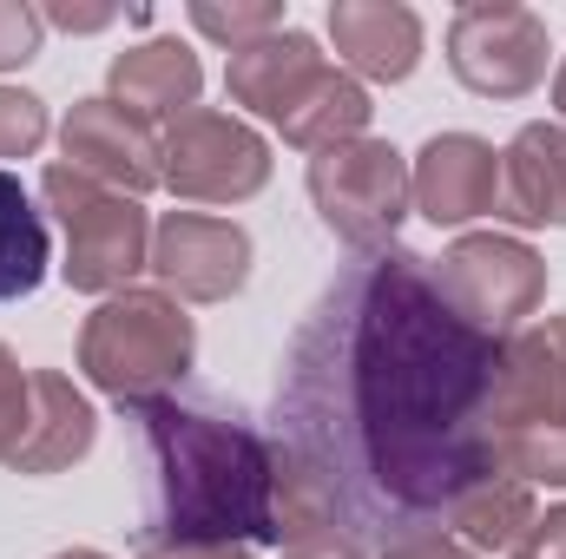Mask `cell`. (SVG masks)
I'll list each match as a JSON object with an SVG mask.
<instances>
[{
  "mask_svg": "<svg viewBox=\"0 0 566 559\" xmlns=\"http://www.w3.org/2000/svg\"><path fill=\"white\" fill-rule=\"evenodd\" d=\"M271 441L316 474L363 553L448 534V514L507 474L501 342L441 303L422 251L349 257L283 342Z\"/></svg>",
  "mask_w": 566,
  "mask_h": 559,
  "instance_id": "obj_1",
  "label": "cell"
},
{
  "mask_svg": "<svg viewBox=\"0 0 566 559\" xmlns=\"http://www.w3.org/2000/svg\"><path fill=\"white\" fill-rule=\"evenodd\" d=\"M145 461L139 547H258L277 540V461L244 415L151 395L126 409Z\"/></svg>",
  "mask_w": 566,
  "mask_h": 559,
  "instance_id": "obj_2",
  "label": "cell"
},
{
  "mask_svg": "<svg viewBox=\"0 0 566 559\" xmlns=\"http://www.w3.org/2000/svg\"><path fill=\"white\" fill-rule=\"evenodd\" d=\"M191 356H198V329L165 289H113L80 323V369L119 409L178 395V382L191 376Z\"/></svg>",
  "mask_w": 566,
  "mask_h": 559,
  "instance_id": "obj_3",
  "label": "cell"
},
{
  "mask_svg": "<svg viewBox=\"0 0 566 559\" xmlns=\"http://www.w3.org/2000/svg\"><path fill=\"white\" fill-rule=\"evenodd\" d=\"M40 198L46 211L60 218L66 231V264L60 277L86 296H113V289H133L145 264H151V218H145L139 198L86 178L80 165H46L40 171Z\"/></svg>",
  "mask_w": 566,
  "mask_h": 559,
  "instance_id": "obj_4",
  "label": "cell"
},
{
  "mask_svg": "<svg viewBox=\"0 0 566 559\" xmlns=\"http://www.w3.org/2000/svg\"><path fill=\"white\" fill-rule=\"evenodd\" d=\"M310 204L329 238H343L356 257H376L396 244L416 191H409V158L389 139H349L310 158Z\"/></svg>",
  "mask_w": 566,
  "mask_h": 559,
  "instance_id": "obj_5",
  "label": "cell"
},
{
  "mask_svg": "<svg viewBox=\"0 0 566 559\" xmlns=\"http://www.w3.org/2000/svg\"><path fill=\"white\" fill-rule=\"evenodd\" d=\"M428 271H434L441 303L468 329H481L494 342H507L514 329H527V316L547 303V264H541V251L521 244V238H501V231L454 238L441 257H428Z\"/></svg>",
  "mask_w": 566,
  "mask_h": 559,
  "instance_id": "obj_6",
  "label": "cell"
},
{
  "mask_svg": "<svg viewBox=\"0 0 566 559\" xmlns=\"http://www.w3.org/2000/svg\"><path fill=\"white\" fill-rule=\"evenodd\" d=\"M158 165H165V191L185 204H244L271 184V145L231 113L191 106L165 126L158 139Z\"/></svg>",
  "mask_w": 566,
  "mask_h": 559,
  "instance_id": "obj_7",
  "label": "cell"
},
{
  "mask_svg": "<svg viewBox=\"0 0 566 559\" xmlns=\"http://www.w3.org/2000/svg\"><path fill=\"white\" fill-rule=\"evenodd\" d=\"M448 66L481 99H527L547 80V20L514 0H474L448 20Z\"/></svg>",
  "mask_w": 566,
  "mask_h": 559,
  "instance_id": "obj_8",
  "label": "cell"
},
{
  "mask_svg": "<svg viewBox=\"0 0 566 559\" xmlns=\"http://www.w3.org/2000/svg\"><path fill=\"white\" fill-rule=\"evenodd\" d=\"M145 271L165 283V296L224 303L251 283V231L231 218H205V211H165L151 224V264Z\"/></svg>",
  "mask_w": 566,
  "mask_h": 559,
  "instance_id": "obj_9",
  "label": "cell"
},
{
  "mask_svg": "<svg viewBox=\"0 0 566 559\" xmlns=\"http://www.w3.org/2000/svg\"><path fill=\"white\" fill-rule=\"evenodd\" d=\"M409 191L428 224H468L501 204V151L474 133H434L409 165Z\"/></svg>",
  "mask_w": 566,
  "mask_h": 559,
  "instance_id": "obj_10",
  "label": "cell"
},
{
  "mask_svg": "<svg viewBox=\"0 0 566 559\" xmlns=\"http://www.w3.org/2000/svg\"><path fill=\"white\" fill-rule=\"evenodd\" d=\"M60 145L86 178H99V184H113L126 198H145L151 184H165L151 126L133 119L126 106H113V99H80L66 113V126H60Z\"/></svg>",
  "mask_w": 566,
  "mask_h": 559,
  "instance_id": "obj_11",
  "label": "cell"
},
{
  "mask_svg": "<svg viewBox=\"0 0 566 559\" xmlns=\"http://www.w3.org/2000/svg\"><path fill=\"white\" fill-rule=\"evenodd\" d=\"M521 428H566V316H534L501 342V447Z\"/></svg>",
  "mask_w": 566,
  "mask_h": 559,
  "instance_id": "obj_12",
  "label": "cell"
},
{
  "mask_svg": "<svg viewBox=\"0 0 566 559\" xmlns=\"http://www.w3.org/2000/svg\"><path fill=\"white\" fill-rule=\"evenodd\" d=\"M494 218H507L521 231H541V224L566 231V126L560 119L521 126L514 145L501 151V204H494Z\"/></svg>",
  "mask_w": 566,
  "mask_h": 559,
  "instance_id": "obj_13",
  "label": "cell"
},
{
  "mask_svg": "<svg viewBox=\"0 0 566 559\" xmlns=\"http://www.w3.org/2000/svg\"><path fill=\"white\" fill-rule=\"evenodd\" d=\"M329 40L363 80H382V86H396L422 66V13L402 0H336Z\"/></svg>",
  "mask_w": 566,
  "mask_h": 559,
  "instance_id": "obj_14",
  "label": "cell"
},
{
  "mask_svg": "<svg viewBox=\"0 0 566 559\" xmlns=\"http://www.w3.org/2000/svg\"><path fill=\"white\" fill-rule=\"evenodd\" d=\"M99 441L93 402L60 376V369H33V402H27V434L13 447V474H60L73 461H86Z\"/></svg>",
  "mask_w": 566,
  "mask_h": 559,
  "instance_id": "obj_15",
  "label": "cell"
},
{
  "mask_svg": "<svg viewBox=\"0 0 566 559\" xmlns=\"http://www.w3.org/2000/svg\"><path fill=\"white\" fill-rule=\"evenodd\" d=\"M106 86H113V106H126L133 119H178L198 106V86H205V66L185 40H145L126 46L113 66H106Z\"/></svg>",
  "mask_w": 566,
  "mask_h": 559,
  "instance_id": "obj_16",
  "label": "cell"
},
{
  "mask_svg": "<svg viewBox=\"0 0 566 559\" xmlns=\"http://www.w3.org/2000/svg\"><path fill=\"white\" fill-rule=\"evenodd\" d=\"M323 66H329V60L316 53V40H310V33L277 27V33H264V40H251V46H238V53H231L224 86H231V99H238V106H251L258 119H271V126H277L283 113H290V99H296Z\"/></svg>",
  "mask_w": 566,
  "mask_h": 559,
  "instance_id": "obj_17",
  "label": "cell"
},
{
  "mask_svg": "<svg viewBox=\"0 0 566 559\" xmlns=\"http://www.w3.org/2000/svg\"><path fill=\"white\" fill-rule=\"evenodd\" d=\"M369 93H363V80L356 73H343V66H323L296 99H290V113L277 119L283 145H296V151H329V145H349L363 139V126H369Z\"/></svg>",
  "mask_w": 566,
  "mask_h": 559,
  "instance_id": "obj_18",
  "label": "cell"
},
{
  "mask_svg": "<svg viewBox=\"0 0 566 559\" xmlns=\"http://www.w3.org/2000/svg\"><path fill=\"white\" fill-rule=\"evenodd\" d=\"M534 520H541L534 487H527L521 474H494V481H481V487L448 514V534H454L468 553H514Z\"/></svg>",
  "mask_w": 566,
  "mask_h": 559,
  "instance_id": "obj_19",
  "label": "cell"
},
{
  "mask_svg": "<svg viewBox=\"0 0 566 559\" xmlns=\"http://www.w3.org/2000/svg\"><path fill=\"white\" fill-rule=\"evenodd\" d=\"M53 244H46V218L33 211L27 184L13 171H0V303H20L46 283Z\"/></svg>",
  "mask_w": 566,
  "mask_h": 559,
  "instance_id": "obj_20",
  "label": "cell"
},
{
  "mask_svg": "<svg viewBox=\"0 0 566 559\" xmlns=\"http://www.w3.org/2000/svg\"><path fill=\"white\" fill-rule=\"evenodd\" d=\"M191 27H198V33H211V40H224V46L238 53V46H251V40L277 33L283 7H277V0H244V7H238V0H231V7H224V0H198V7H191Z\"/></svg>",
  "mask_w": 566,
  "mask_h": 559,
  "instance_id": "obj_21",
  "label": "cell"
},
{
  "mask_svg": "<svg viewBox=\"0 0 566 559\" xmlns=\"http://www.w3.org/2000/svg\"><path fill=\"white\" fill-rule=\"evenodd\" d=\"M501 461L527 487H566V428H521V434H507Z\"/></svg>",
  "mask_w": 566,
  "mask_h": 559,
  "instance_id": "obj_22",
  "label": "cell"
},
{
  "mask_svg": "<svg viewBox=\"0 0 566 559\" xmlns=\"http://www.w3.org/2000/svg\"><path fill=\"white\" fill-rule=\"evenodd\" d=\"M46 145V106L20 86H0V158H33Z\"/></svg>",
  "mask_w": 566,
  "mask_h": 559,
  "instance_id": "obj_23",
  "label": "cell"
},
{
  "mask_svg": "<svg viewBox=\"0 0 566 559\" xmlns=\"http://www.w3.org/2000/svg\"><path fill=\"white\" fill-rule=\"evenodd\" d=\"M27 402H33V376L13 362V349L0 342V467L13 461L20 434H27Z\"/></svg>",
  "mask_w": 566,
  "mask_h": 559,
  "instance_id": "obj_24",
  "label": "cell"
},
{
  "mask_svg": "<svg viewBox=\"0 0 566 559\" xmlns=\"http://www.w3.org/2000/svg\"><path fill=\"white\" fill-rule=\"evenodd\" d=\"M40 33H46L40 7H27V0H0V73L27 66V60L40 53Z\"/></svg>",
  "mask_w": 566,
  "mask_h": 559,
  "instance_id": "obj_25",
  "label": "cell"
},
{
  "mask_svg": "<svg viewBox=\"0 0 566 559\" xmlns=\"http://www.w3.org/2000/svg\"><path fill=\"white\" fill-rule=\"evenodd\" d=\"M514 559H566V507H547V514L521 534Z\"/></svg>",
  "mask_w": 566,
  "mask_h": 559,
  "instance_id": "obj_26",
  "label": "cell"
},
{
  "mask_svg": "<svg viewBox=\"0 0 566 559\" xmlns=\"http://www.w3.org/2000/svg\"><path fill=\"white\" fill-rule=\"evenodd\" d=\"M40 20H53V27H66V33H99V27L119 20V7H73V0H53V7H40Z\"/></svg>",
  "mask_w": 566,
  "mask_h": 559,
  "instance_id": "obj_27",
  "label": "cell"
},
{
  "mask_svg": "<svg viewBox=\"0 0 566 559\" xmlns=\"http://www.w3.org/2000/svg\"><path fill=\"white\" fill-rule=\"evenodd\" d=\"M382 559H474L454 534H409V540H396Z\"/></svg>",
  "mask_w": 566,
  "mask_h": 559,
  "instance_id": "obj_28",
  "label": "cell"
},
{
  "mask_svg": "<svg viewBox=\"0 0 566 559\" xmlns=\"http://www.w3.org/2000/svg\"><path fill=\"white\" fill-rule=\"evenodd\" d=\"M283 559H363V547H356L349 534H316V540L283 547Z\"/></svg>",
  "mask_w": 566,
  "mask_h": 559,
  "instance_id": "obj_29",
  "label": "cell"
},
{
  "mask_svg": "<svg viewBox=\"0 0 566 559\" xmlns=\"http://www.w3.org/2000/svg\"><path fill=\"white\" fill-rule=\"evenodd\" d=\"M139 559H251V547H139Z\"/></svg>",
  "mask_w": 566,
  "mask_h": 559,
  "instance_id": "obj_30",
  "label": "cell"
},
{
  "mask_svg": "<svg viewBox=\"0 0 566 559\" xmlns=\"http://www.w3.org/2000/svg\"><path fill=\"white\" fill-rule=\"evenodd\" d=\"M554 106H560V126H566V60H560V73H554Z\"/></svg>",
  "mask_w": 566,
  "mask_h": 559,
  "instance_id": "obj_31",
  "label": "cell"
},
{
  "mask_svg": "<svg viewBox=\"0 0 566 559\" xmlns=\"http://www.w3.org/2000/svg\"><path fill=\"white\" fill-rule=\"evenodd\" d=\"M53 559H113V553H99V547H66V553H53Z\"/></svg>",
  "mask_w": 566,
  "mask_h": 559,
  "instance_id": "obj_32",
  "label": "cell"
}]
</instances>
